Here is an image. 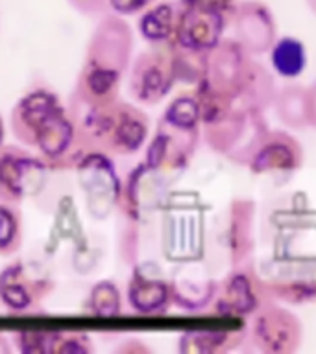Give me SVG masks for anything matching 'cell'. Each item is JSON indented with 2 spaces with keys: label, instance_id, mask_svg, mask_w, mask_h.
Listing matches in <instances>:
<instances>
[{
  "label": "cell",
  "instance_id": "obj_1",
  "mask_svg": "<svg viewBox=\"0 0 316 354\" xmlns=\"http://www.w3.org/2000/svg\"><path fill=\"white\" fill-rule=\"evenodd\" d=\"M224 13L204 10L198 6L179 2L174 28V41L188 52H209L220 43Z\"/></svg>",
  "mask_w": 316,
  "mask_h": 354
},
{
  "label": "cell",
  "instance_id": "obj_2",
  "mask_svg": "<svg viewBox=\"0 0 316 354\" xmlns=\"http://www.w3.org/2000/svg\"><path fill=\"white\" fill-rule=\"evenodd\" d=\"M237 41L248 54H265L276 43V21L268 6L259 0H246L233 13Z\"/></svg>",
  "mask_w": 316,
  "mask_h": 354
},
{
  "label": "cell",
  "instance_id": "obj_3",
  "mask_svg": "<svg viewBox=\"0 0 316 354\" xmlns=\"http://www.w3.org/2000/svg\"><path fill=\"white\" fill-rule=\"evenodd\" d=\"M254 339L265 353H290L298 348L301 326L288 310L268 304L255 317Z\"/></svg>",
  "mask_w": 316,
  "mask_h": 354
},
{
  "label": "cell",
  "instance_id": "obj_4",
  "mask_svg": "<svg viewBox=\"0 0 316 354\" xmlns=\"http://www.w3.org/2000/svg\"><path fill=\"white\" fill-rule=\"evenodd\" d=\"M304 153L292 137L281 131L268 133L252 157V170L257 174H292L301 165Z\"/></svg>",
  "mask_w": 316,
  "mask_h": 354
},
{
  "label": "cell",
  "instance_id": "obj_5",
  "mask_svg": "<svg viewBox=\"0 0 316 354\" xmlns=\"http://www.w3.org/2000/svg\"><path fill=\"white\" fill-rule=\"evenodd\" d=\"M163 52H152L141 57L132 77V87L144 102L163 98L172 83V65Z\"/></svg>",
  "mask_w": 316,
  "mask_h": 354
},
{
  "label": "cell",
  "instance_id": "obj_6",
  "mask_svg": "<svg viewBox=\"0 0 316 354\" xmlns=\"http://www.w3.org/2000/svg\"><path fill=\"white\" fill-rule=\"evenodd\" d=\"M279 120L290 129L309 126V94L301 85H287L274 100Z\"/></svg>",
  "mask_w": 316,
  "mask_h": 354
},
{
  "label": "cell",
  "instance_id": "obj_7",
  "mask_svg": "<svg viewBox=\"0 0 316 354\" xmlns=\"http://www.w3.org/2000/svg\"><path fill=\"white\" fill-rule=\"evenodd\" d=\"M270 59L276 72L283 77H296L307 65L304 44L294 37H283L270 48Z\"/></svg>",
  "mask_w": 316,
  "mask_h": 354
},
{
  "label": "cell",
  "instance_id": "obj_8",
  "mask_svg": "<svg viewBox=\"0 0 316 354\" xmlns=\"http://www.w3.org/2000/svg\"><path fill=\"white\" fill-rule=\"evenodd\" d=\"M177 10L172 4H157L150 8L139 21V28L144 37L152 43H165L174 35Z\"/></svg>",
  "mask_w": 316,
  "mask_h": 354
},
{
  "label": "cell",
  "instance_id": "obj_9",
  "mask_svg": "<svg viewBox=\"0 0 316 354\" xmlns=\"http://www.w3.org/2000/svg\"><path fill=\"white\" fill-rule=\"evenodd\" d=\"M233 221L231 225V243H233V260L240 262L246 259L252 251V227H254V203L238 199L237 203L233 205Z\"/></svg>",
  "mask_w": 316,
  "mask_h": 354
},
{
  "label": "cell",
  "instance_id": "obj_10",
  "mask_svg": "<svg viewBox=\"0 0 316 354\" xmlns=\"http://www.w3.org/2000/svg\"><path fill=\"white\" fill-rule=\"evenodd\" d=\"M220 306L229 314H248L255 308L254 290L244 275H235L227 282L226 293L222 295Z\"/></svg>",
  "mask_w": 316,
  "mask_h": 354
},
{
  "label": "cell",
  "instance_id": "obj_11",
  "mask_svg": "<svg viewBox=\"0 0 316 354\" xmlns=\"http://www.w3.org/2000/svg\"><path fill=\"white\" fill-rule=\"evenodd\" d=\"M166 286L159 281L135 279L132 284V304L139 310H155L166 301Z\"/></svg>",
  "mask_w": 316,
  "mask_h": 354
},
{
  "label": "cell",
  "instance_id": "obj_12",
  "mask_svg": "<svg viewBox=\"0 0 316 354\" xmlns=\"http://www.w3.org/2000/svg\"><path fill=\"white\" fill-rule=\"evenodd\" d=\"M200 104L193 98H179L166 111V120L179 129H193L200 118Z\"/></svg>",
  "mask_w": 316,
  "mask_h": 354
},
{
  "label": "cell",
  "instance_id": "obj_13",
  "mask_svg": "<svg viewBox=\"0 0 316 354\" xmlns=\"http://www.w3.org/2000/svg\"><path fill=\"white\" fill-rule=\"evenodd\" d=\"M107 2L116 13L130 15V13H135V11H141L143 8H146L152 0H107Z\"/></svg>",
  "mask_w": 316,
  "mask_h": 354
},
{
  "label": "cell",
  "instance_id": "obj_14",
  "mask_svg": "<svg viewBox=\"0 0 316 354\" xmlns=\"http://www.w3.org/2000/svg\"><path fill=\"white\" fill-rule=\"evenodd\" d=\"M182 2L191 6H198V8H204V10L218 11V13H224V15L231 10L233 4V0H182Z\"/></svg>",
  "mask_w": 316,
  "mask_h": 354
},
{
  "label": "cell",
  "instance_id": "obj_15",
  "mask_svg": "<svg viewBox=\"0 0 316 354\" xmlns=\"http://www.w3.org/2000/svg\"><path fill=\"white\" fill-rule=\"evenodd\" d=\"M76 10H80L82 13H87V15H94V13H100V11L105 10V6L109 4L107 0H69Z\"/></svg>",
  "mask_w": 316,
  "mask_h": 354
},
{
  "label": "cell",
  "instance_id": "obj_16",
  "mask_svg": "<svg viewBox=\"0 0 316 354\" xmlns=\"http://www.w3.org/2000/svg\"><path fill=\"white\" fill-rule=\"evenodd\" d=\"M307 94H309V126L316 127V83L307 88Z\"/></svg>",
  "mask_w": 316,
  "mask_h": 354
},
{
  "label": "cell",
  "instance_id": "obj_17",
  "mask_svg": "<svg viewBox=\"0 0 316 354\" xmlns=\"http://www.w3.org/2000/svg\"><path fill=\"white\" fill-rule=\"evenodd\" d=\"M307 6H309L310 11L316 15V0H307Z\"/></svg>",
  "mask_w": 316,
  "mask_h": 354
},
{
  "label": "cell",
  "instance_id": "obj_18",
  "mask_svg": "<svg viewBox=\"0 0 316 354\" xmlns=\"http://www.w3.org/2000/svg\"><path fill=\"white\" fill-rule=\"evenodd\" d=\"M0 142H2V120H0Z\"/></svg>",
  "mask_w": 316,
  "mask_h": 354
}]
</instances>
